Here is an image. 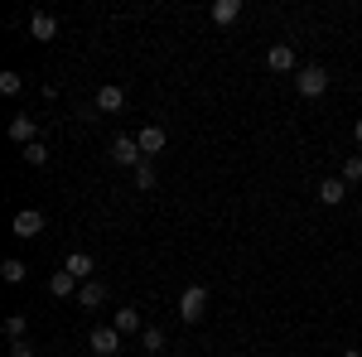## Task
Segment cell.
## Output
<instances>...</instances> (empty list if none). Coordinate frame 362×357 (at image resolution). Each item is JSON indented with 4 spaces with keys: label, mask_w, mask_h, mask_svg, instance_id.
<instances>
[{
    "label": "cell",
    "mask_w": 362,
    "mask_h": 357,
    "mask_svg": "<svg viewBox=\"0 0 362 357\" xmlns=\"http://www.w3.org/2000/svg\"><path fill=\"white\" fill-rule=\"evenodd\" d=\"M208 15H213V25H237V20H242V0H213V5H208Z\"/></svg>",
    "instance_id": "cell-12"
},
{
    "label": "cell",
    "mask_w": 362,
    "mask_h": 357,
    "mask_svg": "<svg viewBox=\"0 0 362 357\" xmlns=\"http://www.w3.org/2000/svg\"><path fill=\"white\" fill-rule=\"evenodd\" d=\"M136 189H140V193H150V189H155V165H150V160H145V165L136 169Z\"/></svg>",
    "instance_id": "cell-22"
},
{
    "label": "cell",
    "mask_w": 362,
    "mask_h": 357,
    "mask_svg": "<svg viewBox=\"0 0 362 357\" xmlns=\"http://www.w3.org/2000/svg\"><path fill=\"white\" fill-rule=\"evenodd\" d=\"M29 39H39V44L58 39V15H49V10H29Z\"/></svg>",
    "instance_id": "cell-7"
},
{
    "label": "cell",
    "mask_w": 362,
    "mask_h": 357,
    "mask_svg": "<svg viewBox=\"0 0 362 357\" xmlns=\"http://www.w3.org/2000/svg\"><path fill=\"white\" fill-rule=\"evenodd\" d=\"M20 87H25V78H20L15 68H5V73H0V92H5V97H15Z\"/></svg>",
    "instance_id": "cell-21"
},
{
    "label": "cell",
    "mask_w": 362,
    "mask_h": 357,
    "mask_svg": "<svg viewBox=\"0 0 362 357\" xmlns=\"http://www.w3.org/2000/svg\"><path fill=\"white\" fill-rule=\"evenodd\" d=\"M353 140H358V150H362V116L353 121Z\"/></svg>",
    "instance_id": "cell-25"
},
{
    "label": "cell",
    "mask_w": 362,
    "mask_h": 357,
    "mask_svg": "<svg viewBox=\"0 0 362 357\" xmlns=\"http://www.w3.org/2000/svg\"><path fill=\"white\" fill-rule=\"evenodd\" d=\"M140 343H145V353H165V329H155V324H145V333H140Z\"/></svg>",
    "instance_id": "cell-18"
},
{
    "label": "cell",
    "mask_w": 362,
    "mask_h": 357,
    "mask_svg": "<svg viewBox=\"0 0 362 357\" xmlns=\"http://www.w3.org/2000/svg\"><path fill=\"white\" fill-rule=\"evenodd\" d=\"M78 304H83V309H97V304H107V285H102V280H87L83 290H78Z\"/></svg>",
    "instance_id": "cell-16"
},
{
    "label": "cell",
    "mask_w": 362,
    "mask_h": 357,
    "mask_svg": "<svg viewBox=\"0 0 362 357\" xmlns=\"http://www.w3.org/2000/svg\"><path fill=\"white\" fill-rule=\"evenodd\" d=\"M338 357H362V353H358V348H343V353H338Z\"/></svg>",
    "instance_id": "cell-26"
},
{
    "label": "cell",
    "mask_w": 362,
    "mask_h": 357,
    "mask_svg": "<svg viewBox=\"0 0 362 357\" xmlns=\"http://www.w3.org/2000/svg\"><path fill=\"white\" fill-rule=\"evenodd\" d=\"M10 232H15L20 242H34V237L44 232V213H39V208H20L15 222H10Z\"/></svg>",
    "instance_id": "cell-3"
},
{
    "label": "cell",
    "mask_w": 362,
    "mask_h": 357,
    "mask_svg": "<svg viewBox=\"0 0 362 357\" xmlns=\"http://www.w3.org/2000/svg\"><path fill=\"white\" fill-rule=\"evenodd\" d=\"M25 333H29V319H25V314H10V319H5V338H10V343H20Z\"/></svg>",
    "instance_id": "cell-19"
},
{
    "label": "cell",
    "mask_w": 362,
    "mask_h": 357,
    "mask_svg": "<svg viewBox=\"0 0 362 357\" xmlns=\"http://www.w3.org/2000/svg\"><path fill=\"white\" fill-rule=\"evenodd\" d=\"M0 275H5V285H25L29 266L20 261V256H5V261H0Z\"/></svg>",
    "instance_id": "cell-17"
},
{
    "label": "cell",
    "mask_w": 362,
    "mask_h": 357,
    "mask_svg": "<svg viewBox=\"0 0 362 357\" xmlns=\"http://www.w3.org/2000/svg\"><path fill=\"white\" fill-rule=\"evenodd\" d=\"M295 87H300V97H305V102H319V97L329 92V73H324L319 63H305V68L295 73Z\"/></svg>",
    "instance_id": "cell-1"
},
{
    "label": "cell",
    "mask_w": 362,
    "mask_h": 357,
    "mask_svg": "<svg viewBox=\"0 0 362 357\" xmlns=\"http://www.w3.org/2000/svg\"><path fill=\"white\" fill-rule=\"evenodd\" d=\"M10 357H34V343L20 338V343H10Z\"/></svg>",
    "instance_id": "cell-24"
},
{
    "label": "cell",
    "mask_w": 362,
    "mask_h": 357,
    "mask_svg": "<svg viewBox=\"0 0 362 357\" xmlns=\"http://www.w3.org/2000/svg\"><path fill=\"white\" fill-rule=\"evenodd\" d=\"M63 271H73L78 275V280H92V275H97V261H92V256H87V251H68V261H63Z\"/></svg>",
    "instance_id": "cell-13"
},
{
    "label": "cell",
    "mask_w": 362,
    "mask_h": 357,
    "mask_svg": "<svg viewBox=\"0 0 362 357\" xmlns=\"http://www.w3.org/2000/svg\"><path fill=\"white\" fill-rule=\"evenodd\" d=\"M112 324H116L121 338H126V333H145V319H140V309H131V304H126V309H116Z\"/></svg>",
    "instance_id": "cell-14"
},
{
    "label": "cell",
    "mask_w": 362,
    "mask_h": 357,
    "mask_svg": "<svg viewBox=\"0 0 362 357\" xmlns=\"http://www.w3.org/2000/svg\"><path fill=\"white\" fill-rule=\"evenodd\" d=\"M78 290H83V280H78L73 271H54L49 275V295H54V300H78Z\"/></svg>",
    "instance_id": "cell-9"
},
{
    "label": "cell",
    "mask_w": 362,
    "mask_h": 357,
    "mask_svg": "<svg viewBox=\"0 0 362 357\" xmlns=\"http://www.w3.org/2000/svg\"><path fill=\"white\" fill-rule=\"evenodd\" d=\"M25 160H29L34 169H39V165H49V150H44V145H29V150H25Z\"/></svg>",
    "instance_id": "cell-23"
},
{
    "label": "cell",
    "mask_w": 362,
    "mask_h": 357,
    "mask_svg": "<svg viewBox=\"0 0 362 357\" xmlns=\"http://www.w3.org/2000/svg\"><path fill=\"white\" fill-rule=\"evenodd\" d=\"M87 343H92V353H97V357H116V353H121V333H116V324H97Z\"/></svg>",
    "instance_id": "cell-4"
},
{
    "label": "cell",
    "mask_w": 362,
    "mask_h": 357,
    "mask_svg": "<svg viewBox=\"0 0 362 357\" xmlns=\"http://www.w3.org/2000/svg\"><path fill=\"white\" fill-rule=\"evenodd\" d=\"M266 68H271V73H300V58H295V49H290V44H271Z\"/></svg>",
    "instance_id": "cell-10"
},
{
    "label": "cell",
    "mask_w": 362,
    "mask_h": 357,
    "mask_svg": "<svg viewBox=\"0 0 362 357\" xmlns=\"http://www.w3.org/2000/svg\"><path fill=\"white\" fill-rule=\"evenodd\" d=\"M343 184H362V155H348L343 160V174H338Z\"/></svg>",
    "instance_id": "cell-20"
},
{
    "label": "cell",
    "mask_w": 362,
    "mask_h": 357,
    "mask_svg": "<svg viewBox=\"0 0 362 357\" xmlns=\"http://www.w3.org/2000/svg\"><path fill=\"white\" fill-rule=\"evenodd\" d=\"M5 131H10V140H15L20 150L39 145V121H34V116H10V126H5Z\"/></svg>",
    "instance_id": "cell-6"
},
{
    "label": "cell",
    "mask_w": 362,
    "mask_h": 357,
    "mask_svg": "<svg viewBox=\"0 0 362 357\" xmlns=\"http://www.w3.org/2000/svg\"><path fill=\"white\" fill-rule=\"evenodd\" d=\"M92 107L102 111V116H116V111L126 107V92H121L116 83H102V87H97V97H92Z\"/></svg>",
    "instance_id": "cell-8"
},
{
    "label": "cell",
    "mask_w": 362,
    "mask_h": 357,
    "mask_svg": "<svg viewBox=\"0 0 362 357\" xmlns=\"http://www.w3.org/2000/svg\"><path fill=\"white\" fill-rule=\"evenodd\" d=\"M112 160H116V165H126V169H140V165H145L140 140H136V136H116V140H112Z\"/></svg>",
    "instance_id": "cell-5"
},
{
    "label": "cell",
    "mask_w": 362,
    "mask_h": 357,
    "mask_svg": "<svg viewBox=\"0 0 362 357\" xmlns=\"http://www.w3.org/2000/svg\"><path fill=\"white\" fill-rule=\"evenodd\" d=\"M136 140H140V155L150 160V155H160V150H165L169 131H165V126H140V131H136Z\"/></svg>",
    "instance_id": "cell-11"
},
{
    "label": "cell",
    "mask_w": 362,
    "mask_h": 357,
    "mask_svg": "<svg viewBox=\"0 0 362 357\" xmlns=\"http://www.w3.org/2000/svg\"><path fill=\"white\" fill-rule=\"evenodd\" d=\"M203 314H208V290L203 285H184L179 290V319L184 324H198Z\"/></svg>",
    "instance_id": "cell-2"
},
{
    "label": "cell",
    "mask_w": 362,
    "mask_h": 357,
    "mask_svg": "<svg viewBox=\"0 0 362 357\" xmlns=\"http://www.w3.org/2000/svg\"><path fill=\"white\" fill-rule=\"evenodd\" d=\"M343 198H348V184H343V179H324V184H319V203H324V208H338Z\"/></svg>",
    "instance_id": "cell-15"
}]
</instances>
